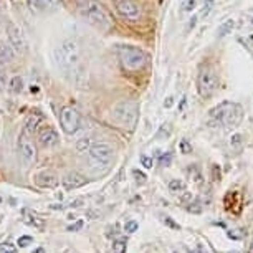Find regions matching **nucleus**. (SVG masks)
I'll return each mask as SVG.
<instances>
[{"instance_id":"obj_31","label":"nucleus","mask_w":253,"mask_h":253,"mask_svg":"<svg viewBox=\"0 0 253 253\" xmlns=\"http://www.w3.org/2000/svg\"><path fill=\"white\" fill-rule=\"evenodd\" d=\"M180 151H182L184 154H189V152H192V146L184 139V141H180Z\"/></svg>"},{"instance_id":"obj_36","label":"nucleus","mask_w":253,"mask_h":253,"mask_svg":"<svg viewBox=\"0 0 253 253\" xmlns=\"http://www.w3.org/2000/svg\"><path fill=\"white\" fill-rule=\"evenodd\" d=\"M132 174H134V177H136V180H137V182H144V180H146V175L144 174H142V172H139V170H134V172H132Z\"/></svg>"},{"instance_id":"obj_29","label":"nucleus","mask_w":253,"mask_h":253,"mask_svg":"<svg viewBox=\"0 0 253 253\" xmlns=\"http://www.w3.org/2000/svg\"><path fill=\"white\" fill-rule=\"evenodd\" d=\"M5 86H7V76H5V73H3L2 66H0V91H3Z\"/></svg>"},{"instance_id":"obj_22","label":"nucleus","mask_w":253,"mask_h":253,"mask_svg":"<svg viewBox=\"0 0 253 253\" xmlns=\"http://www.w3.org/2000/svg\"><path fill=\"white\" fill-rule=\"evenodd\" d=\"M126 248H127L126 240H116L113 243V252L114 253H126Z\"/></svg>"},{"instance_id":"obj_21","label":"nucleus","mask_w":253,"mask_h":253,"mask_svg":"<svg viewBox=\"0 0 253 253\" xmlns=\"http://www.w3.org/2000/svg\"><path fill=\"white\" fill-rule=\"evenodd\" d=\"M242 146H243V136L242 134H233L230 137V147H232V151H240L242 149Z\"/></svg>"},{"instance_id":"obj_20","label":"nucleus","mask_w":253,"mask_h":253,"mask_svg":"<svg viewBox=\"0 0 253 253\" xmlns=\"http://www.w3.org/2000/svg\"><path fill=\"white\" fill-rule=\"evenodd\" d=\"M235 28V20H225L222 23L220 27H218V30H217V33H218V38H223V37H227L228 33H232V30Z\"/></svg>"},{"instance_id":"obj_30","label":"nucleus","mask_w":253,"mask_h":253,"mask_svg":"<svg viewBox=\"0 0 253 253\" xmlns=\"http://www.w3.org/2000/svg\"><path fill=\"white\" fill-rule=\"evenodd\" d=\"M170 162H172V156H170V152H166L161 157V166H170Z\"/></svg>"},{"instance_id":"obj_27","label":"nucleus","mask_w":253,"mask_h":253,"mask_svg":"<svg viewBox=\"0 0 253 253\" xmlns=\"http://www.w3.org/2000/svg\"><path fill=\"white\" fill-rule=\"evenodd\" d=\"M137 222L134 220H129V222H126V225H124V232H127V233H134L137 230Z\"/></svg>"},{"instance_id":"obj_23","label":"nucleus","mask_w":253,"mask_h":253,"mask_svg":"<svg viewBox=\"0 0 253 253\" xmlns=\"http://www.w3.org/2000/svg\"><path fill=\"white\" fill-rule=\"evenodd\" d=\"M89 142H91V139L89 137H81V139L76 142V149H78L80 152H84L89 149Z\"/></svg>"},{"instance_id":"obj_13","label":"nucleus","mask_w":253,"mask_h":253,"mask_svg":"<svg viewBox=\"0 0 253 253\" xmlns=\"http://www.w3.org/2000/svg\"><path fill=\"white\" fill-rule=\"evenodd\" d=\"M88 179L84 175H81L80 172H68L61 179V184L66 190H75V189H80L83 185H86Z\"/></svg>"},{"instance_id":"obj_4","label":"nucleus","mask_w":253,"mask_h":253,"mask_svg":"<svg viewBox=\"0 0 253 253\" xmlns=\"http://www.w3.org/2000/svg\"><path fill=\"white\" fill-rule=\"evenodd\" d=\"M137 114H139L137 103L131 101V99H123V101L114 104V108L111 111V119L119 127L132 131L137 123Z\"/></svg>"},{"instance_id":"obj_18","label":"nucleus","mask_w":253,"mask_h":253,"mask_svg":"<svg viewBox=\"0 0 253 253\" xmlns=\"http://www.w3.org/2000/svg\"><path fill=\"white\" fill-rule=\"evenodd\" d=\"M23 222H25L27 225L37 228V230H43V228H45L43 218H40L37 213H33V212H30V210H27V209L23 210Z\"/></svg>"},{"instance_id":"obj_26","label":"nucleus","mask_w":253,"mask_h":253,"mask_svg":"<svg viewBox=\"0 0 253 253\" xmlns=\"http://www.w3.org/2000/svg\"><path fill=\"white\" fill-rule=\"evenodd\" d=\"M141 166H144V169H151L152 166H154V161H152V157L149 156H141Z\"/></svg>"},{"instance_id":"obj_5","label":"nucleus","mask_w":253,"mask_h":253,"mask_svg":"<svg viewBox=\"0 0 253 253\" xmlns=\"http://www.w3.org/2000/svg\"><path fill=\"white\" fill-rule=\"evenodd\" d=\"M218 84H220V78H218L217 68L210 63H204L197 73V91L200 98H212L218 89Z\"/></svg>"},{"instance_id":"obj_11","label":"nucleus","mask_w":253,"mask_h":253,"mask_svg":"<svg viewBox=\"0 0 253 253\" xmlns=\"http://www.w3.org/2000/svg\"><path fill=\"white\" fill-rule=\"evenodd\" d=\"M116 12L127 22H137L142 17V8L136 0H114Z\"/></svg>"},{"instance_id":"obj_12","label":"nucleus","mask_w":253,"mask_h":253,"mask_svg":"<svg viewBox=\"0 0 253 253\" xmlns=\"http://www.w3.org/2000/svg\"><path fill=\"white\" fill-rule=\"evenodd\" d=\"M38 142H40V146L45 147V149L58 146L60 144L58 131L51 126H43L42 129H38Z\"/></svg>"},{"instance_id":"obj_32","label":"nucleus","mask_w":253,"mask_h":253,"mask_svg":"<svg viewBox=\"0 0 253 253\" xmlns=\"http://www.w3.org/2000/svg\"><path fill=\"white\" fill-rule=\"evenodd\" d=\"M32 242H33V238L32 237H27V235L18 238V245H20V247H28Z\"/></svg>"},{"instance_id":"obj_10","label":"nucleus","mask_w":253,"mask_h":253,"mask_svg":"<svg viewBox=\"0 0 253 253\" xmlns=\"http://www.w3.org/2000/svg\"><path fill=\"white\" fill-rule=\"evenodd\" d=\"M58 118H60L61 129H63L66 134H75V132H78L81 129V123H83V119H81V114L76 111L75 108L63 106L60 109Z\"/></svg>"},{"instance_id":"obj_9","label":"nucleus","mask_w":253,"mask_h":253,"mask_svg":"<svg viewBox=\"0 0 253 253\" xmlns=\"http://www.w3.org/2000/svg\"><path fill=\"white\" fill-rule=\"evenodd\" d=\"M5 33H7V42L12 46L13 51L17 55H25L28 51V43L27 38L23 35L22 28L17 25L13 20H7L5 23Z\"/></svg>"},{"instance_id":"obj_43","label":"nucleus","mask_w":253,"mask_h":253,"mask_svg":"<svg viewBox=\"0 0 253 253\" xmlns=\"http://www.w3.org/2000/svg\"><path fill=\"white\" fill-rule=\"evenodd\" d=\"M0 202H2V200H0Z\"/></svg>"},{"instance_id":"obj_35","label":"nucleus","mask_w":253,"mask_h":253,"mask_svg":"<svg viewBox=\"0 0 253 253\" xmlns=\"http://www.w3.org/2000/svg\"><path fill=\"white\" fill-rule=\"evenodd\" d=\"M212 177L213 180H220V169L217 166H212Z\"/></svg>"},{"instance_id":"obj_15","label":"nucleus","mask_w":253,"mask_h":253,"mask_svg":"<svg viewBox=\"0 0 253 253\" xmlns=\"http://www.w3.org/2000/svg\"><path fill=\"white\" fill-rule=\"evenodd\" d=\"M43 121H45L43 114H40L38 111L30 113L27 118V121H25V127H23V129H25L27 132H30V134H33V132H37L38 129H40V126L43 124Z\"/></svg>"},{"instance_id":"obj_34","label":"nucleus","mask_w":253,"mask_h":253,"mask_svg":"<svg viewBox=\"0 0 253 253\" xmlns=\"http://www.w3.org/2000/svg\"><path fill=\"white\" fill-rule=\"evenodd\" d=\"M83 228V220H78L76 223H73V225L68 227V232H76V230H81Z\"/></svg>"},{"instance_id":"obj_33","label":"nucleus","mask_w":253,"mask_h":253,"mask_svg":"<svg viewBox=\"0 0 253 253\" xmlns=\"http://www.w3.org/2000/svg\"><path fill=\"white\" fill-rule=\"evenodd\" d=\"M15 252V248H13L10 243H3V245H0V253H13Z\"/></svg>"},{"instance_id":"obj_2","label":"nucleus","mask_w":253,"mask_h":253,"mask_svg":"<svg viewBox=\"0 0 253 253\" xmlns=\"http://www.w3.org/2000/svg\"><path fill=\"white\" fill-rule=\"evenodd\" d=\"M56 65L66 75L75 76V81L80 83V76H83V65H81V50L75 40H65L55 50Z\"/></svg>"},{"instance_id":"obj_41","label":"nucleus","mask_w":253,"mask_h":253,"mask_svg":"<svg viewBox=\"0 0 253 253\" xmlns=\"http://www.w3.org/2000/svg\"><path fill=\"white\" fill-rule=\"evenodd\" d=\"M33 253H45V250H43V248H42V247H40V248H37V250H35V252H33Z\"/></svg>"},{"instance_id":"obj_3","label":"nucleus","mask_w":253,"mask_h":253,"mask_svg":"<svg viewBox=\"0 0 253 253\" xmlns=\"http://www.w3.org/2000/svg\"><path fill=\"white\" fill-rule=\"evenodd\" d=\"M114 159V147L108 142H96L89 146L88 149V161L89 167L94 174H104L111 167Z\"/></svg>"},{"instance_id":"obj_37","label":"nucleus","mask_w":253,"mask_h":253,"mask_svg":"<svg viewBox=\"0 0 253 253\" xmlns=\"http://www.w3.org/2000/svg\"><path fill=\"white\" fill-rule=\"evenodd\" d=\"M83 205V199H76L73 202H70L68 205H65V207H81Z\"/></svg>"},{"instance_id":"obj_25","label":"nucleus","mask_w":253,"mask_h":253,"mask_svg":"<svg viewBox=\"0 0 253 253\" xmlns=\"http://www.w3.org/2000/svg\"><path fill=\"white\" fill-rule=\"evenodd\" d=\"M212 5H213V0H205L204 8H202V12H200V18H205L209 15L210 10H212Z\"/></svg>"},{"instance_id":"obj_19","label":"nucleus","mask_w":253,"mask_h":253,"mask_svg":"<svg viewBox=\"0 0 253 253\" xmlns=\"http://www.w3.org/2000/svg\"><path fill=\"white\" fill-rule=\"evenodd\" d=\"M25 88V83H23L22 76H13V78L8 81V91L12 94H20Z\"/></svg>"},{"instance_id":"obj_17","label":"nucleus","mask_w":253,"mask_h":253,"mask_svg":"<svg viewBox=\"0 0 253 253\" xmlns=\"http://www.w3.org/2000/svg\"><path fill=\"white\" fill-rule=\"evenodd\" d=\"M28 3L37 12H51L58 7V0H28Z\"/></svg>"},{"instance_id":"obj_16","label":"nucleus","mask_w":253,"mask_h":253,"mask_svg":"<svg viewBox=\"0 0 253 253\" xmlns=\"http://www.w3.org/2000/svg\"><path fill=\"white\" fill-rule=\"evenodd\" d=\"M15 51L10 45H8V42H0V66H5V65H10L13 63V60H15Z\"/></svg>"},{"instance_id":"obj_1","label":"nucleus","mask_w":253,"mask_h":253,"mask_svg":"<svg viewBox=\"0 0 253 253\" xmlns=\"http://www.w3.org/2000/svg\"><path fill=\"white\" fill-rule=\"evenodd\" d=\"M76 7L81 18L94 30L108 33L113 28V18L99 0H76Z\"/></svg>"},{"instance_id":"obj_6","label":"nucleus","mask_w":253,"mask_h":253,"mask_svg":"<svg viewBox=\"0 0 253 253\" xmlns=\"http://www.w3.org/2000/svg\"><path fill=\"white\" fill-rule=\"evenodd\" d=\"M118 58L126 70L139 71L147 65L149 55L139 46L134 45H119L118 46Z\"/></svg>"},{"instance_id":"obj_39","label":"nucleus","mask_w":253,"mask_h":253,"mask_svg":"<svg viewBox=\"0 0 253 253\" xmlns=\"http://www.w3.org/2000/svg\"><path fill=\"white\" fill-rule=\"evenodd\" d=\"M164 222L167 223V225H169V227H172V228H179V225H177V223H174L172 220H170V217H166L164 218Z\"/></svg>"},{"instance_id":"obj_38","label":"nucleus","mask_w":253,"mask_h":253,"mask_svg":"<svg viewBox=\"0 0 253 253\" xmlns=\"http://www.w3.org/2000/svg\"><path fill=\"white\" fill-rule=\"evenodd\" d=\"M197 20H199L197 17H192V18H190V22H189V25H187V30H190V28H194L195 25H197Z\"/></svg>"},{"instance_id":"obj_7","label":"nucleus","mask_w":253,"mask_h":253,"mask_svg":"<svg viewBox=\"0 0 253 253\" xmlns=\"http://www.w3.org/2000/svg\"><path fill=\"white\" fill-rule=\"evenodd\" d=\"M210 118L217 119V121L225 127H237L238 124L242 123L243 111H242L240 104L223 101L210 111Z\"/></svg>"},{"instance_id":"obj_42","label":"nucleus","mask_w":253,"mask_h":253,"mask_svg":"<svg viewBox=\"0 0 253 253\" xmlns=\"http://www.w3.org/2000/svg\"><path fill=\"white\" fill-rule=\"evenodd\" d=\"M250 253H253V243H252V247H250Z\"/></svg>"},{"instance_id":"obj_40","label":"nucleus","mask_w":253,"mask_h":253,"mask_svg":"<svg viewBox=\"0 0 253 253\" xmlns=\"http://www.w3.org/2000/svg\"><path fill=\"white\" fill-rule=\"evenodd\" d=\"M172 104H174V98H170V96L164 101V106H166V108H170Z\"/></svg>"},{"instance_id":"obj_28","label":"nucleus","mask_w":253,"mask_h":253,"mask_svg":"<svg viewBox=\"0 0 253 253\" xmlns=\"http://www.w3.org/2000/svg\"><path fill=\"white\" fill-rule=\"evenodd\" d=\"M195 3H197V0H187V2L182 3V12H192L195 8Z\"/></svg>"},{"instance_id":"obj_24","label":"nucleus","mask_w":253,"mask_h":253,"mask_svg":"<svg viewBox=\"0 0 253 253\" xmlns=\"http://www.w3.org/2000/svg\"><path fill=\"white\" fill-rule=\"evenodd\" d=\"M169 189L172 190V192H179V190L185 189V184L182 182V180H179V179H172L169 182Z\"/></svg>"},{"instance_id":"obj_8","label":"nucleus","mask_w":253,"mask_h":253,"mask_svg":"<svg viewBox=\"0 0 253 253\" xmlns=\"http://www.w3.org/2000/svg\"><path fill=\"white\" fill-rule=\"evenodd\" d=\"M18 156H20V162L23 169L33 166V162L37 159V147L32 141V134L23 129L18 137Z\"/></svg>"},{"instance_id":"obj_14","label":"nucleus","mask_w":253,"mask_h":253,"mask_svg":"<svg viewBox=\"0 0 253 253\" xmlns=\"http://www.w3.org/2000/svg\"><path fill=\"white\" fill-rule=\"evenodd\" d=\"M35 184L42 189H55L58 185V177L50 170H43L35 175Z\"/></svg>"}]
</instances>
